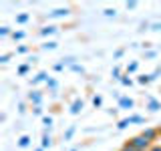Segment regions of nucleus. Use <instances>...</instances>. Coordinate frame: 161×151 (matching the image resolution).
Listing matches in <instances>:
<instances>
[{
  "instance_id": "5701e85b",
  "label": "nucleus",
  "mask_w": 161,
  "mask_h": 151,
  "mask_svg": "<svg viewBox=\"0 0 161 151\" xmlns=\"http://www.w3.org/2000/svg\"><path fill=\"white\" fill-rule=\"evenodd\" d=\"M101 105H103V97H99V95H95V97H93V107H101Z\"/></svg>"
},
{
  "instance_id": "bb28decb",
  "label": "nucleus",
  "mask_w": 161,
  "mask_h": 151,
  "mask_svg": "<svg viewBox=\"0 0 161 151\" xmlns=\"http://www.w3.org/2000/svg\"><path fill=\"white\" fill-rule=\"evenodd\" d=\"M125 8H127V10H135V8H137V2H135V0H131V2L125 4Z\"/></svg>"
},
{
  "instance_id": "2f4dec72",
  "label": "nucleus",
  "mask_w": 161,
  "mask_h": 151,
  "mask_svg": "<svg viewBox=\"0 0 161 151\" xmlns=\"http://www.w3.org/2000/svg\"><path fill=\"white\" fill-rule=\"evenodd\" d=\"M53 69H54V70H63V69H64V63H63V60H60V63H54Z\"/></svg>"
},
{
  "instance_id": "6ab92c4d",
  "label": "nucleus",
  "mask_w": 161,
  "mask_h": 151,
  "mask_svg": "<svg viewBox=\"0 0 161 151\" xmlns=\"http://www.w3.org/2000/svg\"><path fill=\"white\" fill-rule=\"evenodd\" d=\"M75 131H77V129H75V127H69L67 131H64L63 139H64V141H69V139H70V137H73V135H75Z\"/></svg>"
},
{
  "instance_id": "ea45409f",
  "label": "nucleus",
  "mask_w": 161,
  "mask_h": 151,
  "mask_svg": "<svg viewBox=\"0 0 161 151\" xmlns=\"http://www.w3.org/2000/svg\"><path fill=\"white\" fill-rule=\"evenodd\" d=\"M149 151H161V147H159V145H153V147H151Z\"/></svg>"
},
{
  "instance_id": "f03ea898",
  "label": "nucleus",
  "mask_w": 161,
  "mask_h": 151,
  "mask_svg": "<svg viewBox=\"0 0 161 151\" xmlns=\"http://www.w3.org/2000/svg\"><path fill=\"white\" fill-rule=\"evenodd\" d=\"M141 135H143V137L147 139V141H151V143H153V141H157V139H159V129H155V127H147Z\"/></svg>"
},
{
  "instance_id": "f8f14e48",
  "label": "nucleus",
  "mask_w": 161,
  "mask_h": 151,
  "mask_svg": "<svg viewBox=\"0 0 161 151\" xmlns=\"http://www.w3.org/2000/svg\"><path fill=\"white\" fill-rule=\"evenodd\" d=\"M50 145H53V139H50L48 133H44L42 135V141H40V147H42V149H48Z\"/></svg>"
},
{
  "instance_id": "ddd939ff",
  "label": "nucleus",
  "mask_w": 161,
  "mask_h": 151,
  "mask_svg": "<svg viewBox=\"0 0 161 151\" xmlns=\"http://www.w3.org/2000/svg\"><path fill=\"white\" fill-rule=\"evenodd\" d=\"M28 145H30V135H22V137L18 139V147L24 149V147H28Z\"/></svg>"
},
{
  "instance_id": "c756f323",
  "label": "nucleus",
  "mask_w": 161,
  "mask_h": 151,
  "mask_svg": "<svg viewBox=\"0 0 161 151\" xmlns=\"http://www.w3.org/2000/svg\"><path fill=\"white\" fill-rule=\"evenodd\" d=\"M16 53H20V54H24V53H28V47H26V44H20V47L16 48Z\"/></svg>"
},
{
  "instance_id": "4468645a",
  "label": "nucleus",
  "mask_w": 161,
  "mask_h": 151,
  "mask_svg": "<svg viewBox=\"0 0 161 151\" xmlns=\"http://www.w3.org/2000/svg\"><path fill=\"white\" fill-rule=\"evenodd\" d=\"M129 125H133V123H131V119H129V117H127V119H121L119 123H117V129H119V131H123V129H127Z\"/></svg>"
},
{
  "instance_id": "f704fd0d",
  "label": "nucleus",
  "mask_w": 161,
  "mask_h": 151,
  "mask_svg": "<svg viewBox=\"0 0 161 151\" xmlns=\"http://www.w3.org/2000/svg\"><path fill=\"white\" fill-rule=\"evenodd\" d=\"M123 54H125V48H119V50H115V54H113V57H115V59H121Z\"/></svg>"
},
{
  "instance_id": "a211bd4d",
  "label": "nucleus",
  "mask_w": 161,
  "mask_h": 151,
  "mask_svg": "<svg viewBox=\"0 0 161 151\" xmlns=\"http://www.w3.org/2000/svg\"><path fill=\"white\" fill-rule=\"evenodd\" d=\"M137 81H139L141 85H149L151 81H153V77H151V75H141V77H139Z\"/></svg>"
},
{
  "instance_id": "a878e982",
  "label": "nucleus",
  "mask_w": 161,
  "mask_h": 151,
  "mask_svg": "<svg viewBox=\"0 0 161 151\" xmlns=\"http://www.w3.org/2000/svg\"><path fill=\"white\" fill-rule=\"evenodd\" d=\"M119 151H137V149H135V147H133V145H131V143H129V141H127V143H125V145H123V147H121Z\"/></svg>"
},
{
  "instance_id": "c85d7f7f",
  "label": "nucleus",
  "mask_w": 161,
  "mask_h": 151,
  "mask_svg": "<svg viewBox=\"0 0 161 151\" xmlns=\"http://www.w3.org/2000/svg\"><path fill=\"white\" fill-rule=\"evenodd\" d=\"M8 34H10V28L8 26H2V28H0V36H8Z\"/></svg>"
},
{
  "instance_id": "a19ab883",
  "label": "nucleus",
  "mask_w": 161,
  "mask_h": 151,
  "mask_svg": "<svg viewBox=\"0 0 161 151\" xmlns=\"http://www.w3.org/2000/svg\"><path fill=\"white\" fill-rule=\"evenodd\" d=\"M34 151H44V149H42V147H38V149H34Z\"/></svg>"
},
{
  "instance_id": "423d86ee",
  "label": "nucleus",
  "mask_w": 161,
  "mask_h": 151,
  "mask_svg": "<svg viewBox=\"0 0 161 151\" xmlns=\"http://www.w3.org/2000/svg\"><path fill=\"white\" fill-rule=\"evenodd\" d=\"M83 109H85V103H83L80 99H75L73 105H70V113H73V115H79Z\"/></svg>"
},
{
  "instance_id": "9b49d317",
  "label": "nucleus",
  "mask_w": 161,
  "mask_h": 151,
  "mask_svg": "<svg viewBox=\"0 0 161 151\" xmlns=\"http://www.w3.org/2000/svg\"><path fill=\"white\" fill-rule=\"evenodd\" d=\"M47 89L50 91V93H57V89H58V81L50 77V79H48V83H47Z\"/></svg>"
},
{
  "instance_id": "39448f33",
  "label": "nucleus",
  "mask_w": 161,
  "mask_h": 151,
  "mask_svg": "<svg viewBox=\"0 0 161 151\" xmlns=\"http://www.w3.org/2000/svg\"><path fill=\"white\" fill-rule=\"evenodd\" d=\"M147 109L151 111V113H157V111L161 109V101L153 99V97H149V99H147Z\"/></svg>"
},
{
  "instance_id": "7c9ffc66",
  "label": "nucleus",
  "mask_w": 161,
  "mask_h": 151,
  "mask_svg": "<svg viewBox=\"0 0 161 151\" xmlns=\"http://www.w3.org/2000/svg\"><path fill=\"white\" fill-rule=\"evenodd\" d=\"M70 69H73L75 73H85V69L80 67V64H77V63H75V64H73V67H70Z\"/></svg>"
},
{
  "instance_id": "6e6552de",
  "label": "nucleus",
  "mask_w": 161,
  "mask_h": 151,
  "mask_svg": "<svg viewBox=\"0 0 161 151\" xmlns=\"http://www.w3.org/2000/svg\"><path fill=\"white\" fill-rule=\"evenodd\" d=\"M58 30V26H54V24H48V26L40 28V36H50V34H54Z\"/></svg>"
},
{
  "instance_id": "7ed1b4c3",
  "label": "nucleus",
  "mask_w": 161,
  "mask_h": 151,
  "mask_svg": "<svg viewBox=\"0 0 161 151\" xmlns=\"http://www.w3.org/2000/svg\"><path fill=\"white\" fill-rule=\"evenodd\" d=\"M28 101L32 103V107H42V93H40V91L28 93Z\"/></svg>"
},
{
  "instance_id": "f257e3e1",
  "label": "nucleus",
  "mask_w": 161,
  "mask_h": 151,
  "mask_svg": "<svg viewBox=\"0 0 161 151\" xmlns=\"http://www.w3.org/2000/svg\"><path fill=\"white\" fill-rule=\"evenodd\" d=\"M129 143L133 145L135 149L137 151H149L151 147H153V143H151V141H147L143 137V135H135V137H131L129 139Z\"/></svg>"
},
{
  "instance_id": "4be33fe9",
  "label": "nucleus",
  "mask_w": 161,
  "mask_h": 151,
  "mask_svg": "<svg viewBox=\"0 0 161 151\" xmlns=\"http://www.w3.org/2000/svg\"><path fill=\"white\" fill-rule=\"evenodd\" d=\"M28 70H30V64H20V67H18V75H20V77H24Z\"/></svg>"
},
{
  "instance_id": "1a4fd4ad",
  "label": "nucleus",
  "mask_w": 161,
  "mask_h": 151,
  "mask_svg": "<svg viewBox=\"0 0 161 151\" xmlns=\"http://www.w3.org/2000/svg\"><path fill=\"white\" fill-rule=\"evenodd\" d=\"M67 14H69V8H57V10L50 12V16L53 18H63V16H67Z\"/></svg>"
},
{
  "instance_id": "20e7f679",
  "label": "nucleus",
  "mask_w": 161,
  "mask_h": 151,
  "mask_svg": "<svg viewBox=\"0 0 161 151\" xmlns=\"http://www.w3.org/2000/svg\"><path fill=\"white\" fill-rule=\"evenodd\" d=\"M135 101L131 97H119V109H133Z\"/></svg>"
},
{
  "instance_id": "58836bf2",
  "label": "nucleus",
  "mask_w": 161,
  "mask_h": 151,
  "mask_svg": "<svg viewBox=\"0 0 161 151\" xmlns=\"http://www.w3.org/2000/svg\"><path fill=\"white\" fill-rule=\"evenodd\" d=\"M24 111H26V105L20 103V105H18V113H24Z\"/></svg>"
},
{
  "instance_id": "79ce46f5",
  "label": "nucleus",
  "mask_w": 161,
  "mask_h": 151,
  "mask_svg": "<svg viewBox=\"0 0 161 151\" xmlns=\"http://www.w3.org/2000/svg\"><path fill=\"white\" fill-rule=\"evenodd\" d=\"M157 129H159V137H161V127H157Z\"/></svg>"
},
{
  "instance_id": "4c0bfd02",
  "label": "nucleus",
  "mask_w": 161,
  "mask_h": 151,
  "mask_svg": "<svg viewBox=\"0 0 161 151\" xmlns=\"http://www.w3.org/2000/svg\"><path fill=\"white\" fill-rule=\"evenodd\" d=\"M151 30H161V22H155V24H151Z\"/></svg>"
},
{
  "instance_id": "cd10ccee",
  "label": "nucleus",
  "mask_w": 161,
  "mask_h": 151,
  "mask_svg": "<svg viewBox=\"0 0 161 151\" xmlns=\"http://www.w3.org/2000/svg\"><path fill=\"white\" fill-rule=\"evenodd\" d=\"M10 57H12V54H10V53H6V54H2V57H0V63H2V64H6L8 60H10Z\"/></svg>"
},
{
  "instance_id": "b1692460",
  "label": "nucleus",
  "mask_w": 161,
  "mask_h": 151,
  "mask_svg": "<svg viewBox=\"0 0 161 151\" xmlns=\"http://www.w3.org/2000/svg\"><path fill=\"white\" fill-rule=\"evenodd\" d=\"M16 22H18V24L28 22V14H18V16H16Z\"/></svg>"
},
{
  "instance_id": "393cba45",
  "label": "nucleus",
  "mask_w": 161,
  "mask_h": 151,
  "mask_svg": "<svg viewBox=\"0 0 161 151\" xmlns=\"http://www.w3.org/2000/svg\"><path fill=\"white\" fill-rule=\"evenodd\" d=\"M129 119H131V123H143V121H145L143 117H141V115H131Z\"/></svg>"
},
{
  "instance_id": "473e14b6",
  "label": "nucleus",
  "mask_w": 161,
  "mask_h": 151,
  "mask_svg": "<svg viewBox=\"0 0 161 151\" xmlns=\"http://www.w3.org/2000/svg\"><path fill=\"white\" fill-rule=\"evenodd\" d=\"M115 14H117L115 8H107V10H105V16H115Z\"/></svg>"
},
{
  "instance_id": "9d476101",
  "label": "nucleus",
  "mask_w": 161,
  "mask_h": 151,
  "mask_svg": "<svg viewBox=\"0 0 161 151\" xmlns=\"http://www.w3.org/2000/svg\"><path fill=\"white\" fill-rule=\"evenodd\" d=\"M42 125H44V133H50V129H53V117L50 115L42 117Z\"/></svg>"
},
{
  "instance_id": "dca6fc26",
  "label": "nucleus",
  "mask_w": 161,
  "mask_h": 151,
  "mask_svg": "<svg viewBox=\"0 0 161 151\" xmlns=\"http://www.w3.org/2000/svg\"><path fill=\"white\" fill-rule=\"evenodd\" d=\"M57 47H58V42H54V40H48V42L42 44V50H54Z\"/></svg>"
},
{
  "instance_id": "37998d69",
  "label": "nucleus",
  "mask_w": 161,
  "mask_h": 151,
  "mask_svg": "<svg viewBox=\"0 0 161 151\" xmlns=\"http://www.w3.org/2000/svg\"><path fill=\"white\" fill-rule=\"evenodd\" d=\"M70 151H77V149H70Z\"/></svg>"
},
{
  "instance_id": "e433bc0d",
  "label": "nucleus",
  "mask_w": 161,
  "mask_h": 151,
  "mask_svg": "<svg viewBox=\"0 0 161 151\" xmlns=\"http://www.w3.org/2000/svg\"><path fill=\"white\" fill-rule=\"evenodd\" d=\"M32 113H34V115H38V117H40V115H42V107H32Z\"/></svg>"
},
{
  "instance_id": "c9c22d12",
  "label": "nucleus",
  "mask_w": 161,
  "mask_h": 151,
  "mask_svg": "<svg viewBox=\"0 0 161 151\" xmlns=\"http://www.w3.org/2000/svg\"><path fill=\"white\" fill-rule=\"evenodd\" d=\"M159 75H161V69L157 67V69H155V70H153V73H151V77H153V81H155V79H157V77H159Z\"/></svg>"
},
{
  "instance_id": "0eeeda50",
  "label": "nucleus",
  "mask_w": 161,
  "mask_h": 151,
  "mask_svg": "<svg viewBox=\"0 0 161 151\" xmlns=\"http://www.w3.org/2000/svg\"><path fill=\"white\" fill-rule=\"evenodd\" d=\"M48 73H44V70H40V73L36 75V77L32 79V85H40V83H48Z\"/></svg>"
},
{
  "instance_id": "f3484780",
  "label": "nucleus",
  "mask_w": 161,
  "mask_h": 151,
  "mask_svg": "<svg viewBox=\"0 0 161 151\" xmlns=\"http://www.w3.org/2000/svg\"><path fill=\"white\" fill-rule=\"evenodd\" d=\"M121 85H123V87H131V85H133V79H131L129 75H123V77H121Z\"/></svg>"
},
{
  "instance_id": "412c9836",
  "label": "nucleus",
  "mask_w": 161,
  "mask_h": 151,
  "mask_svg": "<svg viewBox=\"0 0 161 151\" xmlns=\"http://www.w3.org/2000/svg\"><path fill=\"white\" fill-rule=\"evenodd\" d=\"M24 36H26V34H24V30H14V32H12V38L14 40H22Z\"/></svg>"
},
{
  "instance_id": "aec40b11",
  "label": "nucleus",
  "mask_w": 161,
  "mask_h": 151,
  "mask_svg": "<svg viewBox=\"0 0 161 151\" xmlns=\"http://www.w3.org/2000/svg\"><path fill=\"white\" fill-rule=\"evenodd\" d=\"M111 75H113V79H117V81H121V77H123V73H121V69H119V67H113Z\"/></svg>"
},
{
  "instance_id": "2eb2a0df",
  "label": "nucleus",
  "mask_w": 161,
  "mask_h": 151,
  "mask_svg": "<svg viewBox=\"0 0 161 151\" xmlns=\"http://www.w3.org/2000/svg\"><path fill=\"white\" fill-rule=\"evenodd\" d=\"M137 69H139V63H137V60L129 63V64H127V75H133V73H137Z\"/></svg>"
},
{
  "instance_id": "72a5a7b5",
  "label": "nucleus",
  "mask_w": 161,
  "mask_h": 151,
  "mask_svg": "<svg viewBox=\"0 0 161 151\" xmlns=\"http://www.w3.org/2000/svg\"><path fill=\"white\" fill-rule=\"evenodd\" d=\"M155 57H157L155 50H147V53H145V59H155Z\"/></svg>"
}]
</instances>
